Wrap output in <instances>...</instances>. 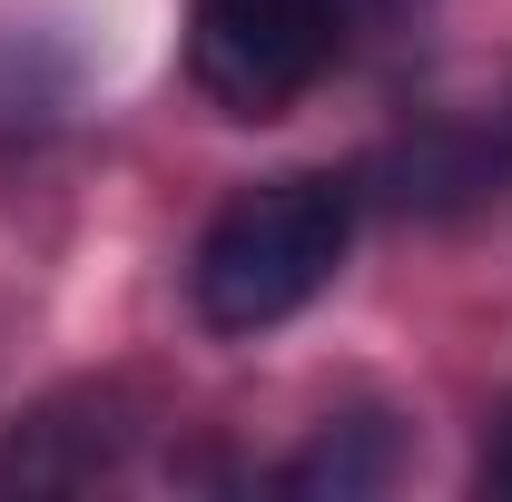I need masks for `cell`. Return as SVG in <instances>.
Here are the masks:
<instances>
[{
    "label": "cell",
    "mask_w": 512,
    "mask_h": 502,
    "mask_svg": "<svg viewBox=\"0 0 512 502\" xmlns=\"http://www.w3.org/2000/svg\"><path fill=\"white\" fill-rule=\"evenodd\" d=\"M345 247H355V188L345 178H266V188L227 197L217 227L197 237L188 306L207 335H266L335 286Z\"/></svg>",
    "instance_id": "6da1fadb"
},
{
    "label": "cell",
    "mask_w": 512,
    "mask_h": 502,
    "mask_svg": "<svg viewBox=\"0 0 512 502\" xmlns=\"http://www.w3.org/2000/svg\"><path fill=\"white\" fill-rule=\"evenodd\" d=\"M345 50V0H197L188 69L227 119H276Z\"/></svg>",
    "instance_id": "7a4b0ae2"
},
{
    "label": "cell",
    "mask_w": 512,
    "mask_h": 502,
    "mask_svg": "<svg viewBox=\"0 0 512 502\" xmlns=\"http://www.w3.org/2000/svg\"><path fill=\"white\" fill-rule=\"evenodd\" d=\"M394 463H404L394 424H384V414H345V424H325L296 463H276V493H296V502H365V493L394 483Z\"/></svg>",
    "instance_id": "277c9868"
},
{
    "label": "cell",
    "mask_w": 512,
    "mask_h": 502,
    "mask_svg": "<svg viewBox=\"0 0 512 502\" xmlns=\"http://www.w3.org/2000/svg\"><path fill=\"white\" fill-rule=\"evenodd\" d=\"M483 493L512 502V404L493 414V434H483Z\"/></svg>",
    "instance_id": "5b68a950"
},
{
    "label": "cell",
    "mask_w": 512,
    "mask_h": 502,
    "mask_svg": "<svg viewBox=\"0 0 512 502\" xmlns=\"http://www.w3.org/2000/svg\"><path fill=\"white\" fill-rule=\"evenodd\" d=\"M138 453V404L119 384H60L0 434V493H89Z\"/></svg>",
    "instance_id": "3957f363"
}]
</instances>
